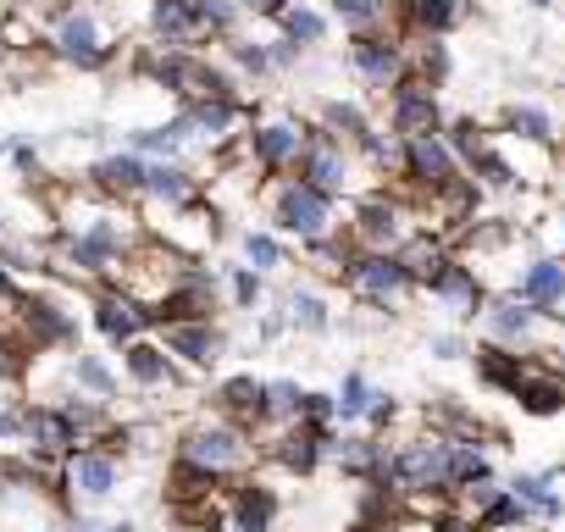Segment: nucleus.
<instances>
[{
    "label": "nucleus",
    "mask_w": 565,
    "mask_h": 532,
    "mask_svg": "<svg viewBox=\"0 0 565 532\" xmlns=\"http://www.w3.org/2000/svg\"><path fill=\"white\" fill-rule=\"evenodd\" d=\"M178 460H194V466H205L211 477H244V471L260 460V449H255L249 427H238V422H227V416L216 411V416L189 422V427L178 433Z\"/></svg>",
    "instance_id": "1"
},
{
    "label": "nucleus",
    "mask_w": 565,
    "mask_h": 532,
    "mask_svg": "<svg viewBox=\"0 0 565 532\" xmlns=\"http://www.w3.org/2000/svg\"><path fill=\"white\" fill-rule=\"evenodd\" d=\"M266 211H271V227L277 233H295L300 244L339 233V222H333L339 216V200L328 189H317L311 178H277L266 189Z\"/></svg>",
    "instance_id": "2"
},
{
    "label": "nucleus",
    "mask_w": 565,
    "mask_h": 532,
    "mask_svg": "<svg viewBox=\"0 0 565 532\" xmlns=\"http://www.w3.org/2000/svg\"><path fill=\"white\" fill-rule=\"evenodd\" d=\"M45 45H51V56H56V62L84 67V73H95V67H106V62L117 56V40H111L106 18H100L95 7H73V0L51 18Z\"/></svg>",
    "instance_id": "3"
},
{
    "label": "nucleus",
    "mask_w": 565,
    "mask_h": 532,
    "mask_svg": "<svg viewBox=\"0 0 565 532\" xmlns=\"http://www.w3.org/2000/svg\"><path fill=\"white\" fill-rule=\"evenodd\" d=\"M394 172L405 178V189H411V194H427V200H438L444 189H455V183L466 178V167L455 161V150H449V139H444V134L399 139V167H394Z\"/></svg>",
    "instance_id": "4"
},
{
    "label": "nucleus",
    "mask_w": 565,
    "mask_h": 532,
    "mask_svg": "<svg viewBox=\"0 0 565 532\" xmlns=\"http://www.w3.org/2000/svg\"><path fill=\"white\" fill-rule=\"evenodd\" d=\"M328 449H333V422H306V416H295V422H282L277 427V438L260 449L271 466H282L289 477H311L322 460H328Z\"/></svg>",
    "instance_id": "5"
},
{
    "label": "nucleus",
    "mask_w": 565,
    "mask_h": 532,
    "mask_svg": "<svg viewBox=\"0 0 565 532\" xmlns=\"http://www.w3.org/2000/svg\"><path fill=\"white\" fill-rule=\"evenodd\" d=\"M344 284H350V295H361L372 306H394L405 289H416L411 273H405V260L394 249H361V244H355V255L344 266Z\"/></svg>",
    "instance_id": "6"
},
{
    "label": "nucleus",
    "mask_w": 565,
    "mask_h": 532,
    "mask_svg": "<svg viewBox=\"0 0 565 532\" xmlns=\"http://www.w3.org/2000/svg\"><path fill=\"white\" fill-rule=\"evenodd\" d=\"M411 233V216H405V189H372L355 200V222H350V238L361 249H394L399 238Z\"/></svg>",
    "instance_id": "7"
},
{
    "label": "nucleus",
    "mask_w": 565,
    "mask_h": 532,
    "mask_svg": "<svg viewBox=\"0 0 565 532\" xmlns=\"http://www.w3.org/2000/svg\"><path fill=\"white\" fill-rule=\"evenodd\" d=\"M122 482V455H111L106 444H78L62 455V493L73 499H111Z\"/></svg>",
    "instance_id": "8"
},
{
    "label": "nucleus",
    "mask_w": 565,
    "mask_h": 532,
    "mask_svg": "<svg viewBox=\"0 0 565 532\" xmlns=\"http://www.w3.org/2000/svg\"><path fill=\"white\" fill-rule=\"evenodd\" d=\"M388 134L394 139H422V134H444V106L433 95V84L422 78H399L388 84Z\"/></svg>",
    "instance_id": "9"
},
{
    "label": "nucleus",
    "mask_w": 565,
    "mask_h": 532,
    "mask_svg": "<svg viewBox=\"0 0 565 532\" xmlns=\"http://www.w3.org/2000/svg\"><path fill=\"white\" fill-rule=\"evenodd\" d=\"M306 123H295V117H266V123H255L249 134H244V156L260 167V172H289L295 161H300V150H306Z\"/></svg>",
    "instance_id": "10"
},
{
    "label": "nucleus",
    "mask_w": 565,
    "mask_h": 532,
    "mask_svg": "<svg viewBox=\"0 0 565 532\" xmlns=\"http://www.w3.org/2000/svg\"><path fill=\"white\" fill-rule=\"evenodd\" d=\"M78 339V317L51 300V295H23L18 306V344L23 350H56V344H73Z\"/></svg>",
    "instance_id": "11"
},
{
    "label": "nucleus",
    "mask_w": 565,
    "mask_h": 532,
    "mask_svg": "<svg viewBox=\"0 0 565 532\" xmlns=\"http://www.w3.org/2000/svg\"><path fill=\"white\" fill-rule=\"evenodd\" d=\"M89 322H95V333H100V339L128 344V339H139V333L150 328V311H145L122 284H100V289H95V300H89Z\"/></svg>",
    "instance_id": "12"
},
{
    "label": "nucleus",
    "mask_w": 565,
    "mask_h": 532,
    "mask_svg": "<svg viewBox=\"0 0 565 532\" xmlns=\"http://www.w3.org/2000/svg\"><path fill=\"white\" fill-rule=\"evenodd\" d=\"M350 67L366 78V84H399L405 78V40L399 34H383V29H361L350 40Z\"/></svg>",
    "instance_id": "13"
},
{
    "label": "nucleus",
    "mask_w": 565,
    "mask_h": 532,
    "mask_svg": "<svg viewBox=\"0 0 565 532\" xmlns=\"http://www.w3.org/2000/svg\"><path fill=\"white\" fill-rule=\"evenodd\" d=\"M300 178H311L317 189H328L333 200L339 194H350V150L339 145V134H328V128H311L306 134V150H300Z\"/></svg>",
    "instance_id": "14"
},
{
    "label": "nucleus",
    "mask_w": 565,
    "mask_h": 532,
    "mask_svg": "<svg viewBox=\"0 0 565 532\" xmlns=\"http://www.w3.org/2000/svg\"><path fill=\"white\" fill-rule=\"evenodd\" d=\"M161 344L189 372H205V366H216V355H222L227 339H222V328L211 317H183V322H161Z\"/></svg>",
    "instance_id": "15"
},
{
    "label": "nucleus",
    "mask_w": 565,
    "mask_h": 532,
    "mask_svg": "<svg viewBox=\"0 0 565 532\" xmlns=\"http://www.w3.org/2000/svg\"><path fill=\"white\" fill-rule=\"evenodd\" d=\"M222 521L227 526H244V532H260V526H271L277 521V493L266 488V482H255V477H244V482H222Z\"/></svg>",
    "instance_id": "16"
},
{
    "label": "nucleus",
    "mask_w": 565,
    "mask_h": 532,
    "mask_svg": "<svg viewBox=\"0 0 565 532\" xmlns=\"http://www.w3.org/2000/svg\"><path fill=\"white\" fill-rule=\"evenodd\" d=\"M444 306H449V317H482V278H477V266L466 260V255H449L438 273H433V284H427Z\"/></svg>",
    "instance_id": "17"
},
{
    "label": "nucleus",
    "mask_w": 565,
    "mask_h": 532,
    "mask_svg": "<svg viewBox=\"0 0 565 532\" xmlns=\"http://www.w3.org/2000/svg\"><path fill=\"white\" fill-rule=\"evenodd\" d=\"M150 40L156 45H178V51H194L205 45V23H200V7L194 0H150Z\"/></svg>",
    "instance_id": "18"
},
{
    "label": "nucleus",
    "mask_w": 565,
    "mask_h": 532,
    "mask_svg": "<svg viewBox=\"0 0 565 532\" xmlns=\"http://www.w3.org/2000/svg\"><path fill=\"white\" fill-rule=\"evenodd\" d=\"M145 156L139 150H122V156H100L95 167H89V189L100 194V200H139L145 194Z\"/></svg>",
    "instance_id": "19"
},
{
    "label": "nucleus",
    "mask_w": 565,
    "mask_h": 532,
    "mask_svg": "<svg viewBox=\"0 0 565 532\" xmlns=\"http://www.w3.org/2000/svg\"><path fill=\"white\" fill-rule=\"evenodd\" d=\"M122 372H128V383H139V389H150V394H161V389L178 383V361H172L167 344H156V339H128V344H122Z\"/></svg>",
    "instance_id": "20"
},
{
    "label": "nucleus",
    "mask_w": 565,
    "mask_h": 532,
    "mask_svg": "<svg viewBox=\"0 0 565 532\" xmlns=\"http://www.w3.org/2000/svg\"><path fill=\"white\" fill-rule=\"evenodd\" d=\"M510 394L521 400L526 416H559L565 411V372H543V361H526Z\"/></svg>",
    "instance_id": "21"
},
{
    "label": "nucleus",
    "mask_w": 565,
    "mask_h": 532,
    "mask_svg": "<svg viewBox=\"0 0 565 532\" xmlns=\"http://www.w3.org/2000/svg\"><path fill=\"white\" fill-rule=\"evenodd\" d=\"M216 411L238 427H266V383L260 377H227L216 383Z\"/></svg>",
    "instance_id": "22"
},
{
    "label": "nucleus",
    "mask_w": 565,
    "mask_h": 532,
    "mask_svg": "<svg viewBox=\"0 0 565 532\" xmlns=\"http://www.w3.org/2000/svg\"><path fill=\"white\" fill-rule=\"evenodd\" d=\"M521 300L537 306V311H559V306H565V260L532 255L526 273H521Z\"/></svg>",
    "instance_id": "23"
},
{
    "label": "nucleus",
    "mask_w": 565,
    "mask_h": 532,
    "mask_svg": "<svg viewBox=\"0 0 565 532\" xmlns=\"http://www.w3.org/2000/svg\"><path fill=\"white\" fill-rule=\"evenodd\" d=\"M145 200H156V205H189V200H200V178L183 167V161H150L145 167Z\"/></svg>",
    "instance_id": "24"
},
{
    "label": "nucleus",
    "mask_w": 565,
    "mask_h": 532,
    "mask_svg": "<svg viewBox=\"0 0 565 532\" xmlns=\"http://www.w3.org/2000/svg\"><path fill=\"white\" fill-rule=\"evenodd\" d=\"M471 12V0H405V23L411 34H449Z\"/></svg>",
    "instance_id": "25"
},
{
    "label": "nucleus",
    "mask_w": 565,
    "mask_h": 532,
    "mask_svg": "<svg viewBox=\"0 0 565 532\" xmlns=\"http://www.w3.org/2000/svg\"><path fill=\"white\" fill-rule=\"evenodd\" d=\"M537 306H526V300H499L493 311H488V339H499V344H521V339H532V328H537Z\"/></svg>",
    "instance_id": "26"
},
{
    "label": "nucleus",
    "mask_w": 565,
    "mask_h": 532,
    "mask_svg": "<svg viewBox=\"0 0 565 532\" xmlns=\"http://www.w3.org/2000/svg\"><path fill=\"white\" fill-rule=\"evenodd\" d=\"M477 355V372H482V383L488 389H515V377H521V366H526V355H515L510 344H499V339H488L482 350H471Z\"/></svg>",
    "instance_id": "27"
},
{
    "label": "nucleus",
    "mask_w": 565,
    "mask_h": 532,
    "mask_svg": "<svg viewBox=\"0 0 565 532\" xmlns=\"http://www.w3.org/2000/svg\"><path fill=\"white\" fill-rule=\"evenodd\" d=\"M277 29H282V40H295L300 51H311V45L328 40V18L317 7H306V0H289V7H282L277 12Z\"/></svg>",
    "instance_id": "28"
},
{
    "label": "nucleus",
    "mask_w": 565,
    "mask_h": 532,
    "mask_svg": "<svg viewBox=\"0 0 565 532\" xmlns=\"http://www.w3.org/2000/svg\"><path fill=\"white\" fill-rule=\"evenodd\" d=\"M499 128H504L510 139H521V145H548V139H554V123H548V111H537V106H504V111H499Z\"/></svg>",
    "instance_id": "29"
},
{
    "label": "nucleus",
    "mask_w": 565,
    "mask_h": 532,
    "mask_svg": "<svg viewBox=\"0 0 565 532\" xmlns=\"http://www.w3.org/2000/svg\"><path fill=\"white\" fill-rule=\"evenodd\" d=\"M510 493H515L532 515H559V510H565L559 493H554V471H543V477H537V471H521V477L510 482Z\"/></svg>",
    "instance_id": "30"
},
{
    "label": "nucleus",
    "mask_w": 565,
    "mask_h": 532,
    "mask_svg": "<svg viewBox=\"0 0 565 532\" xmlns=\"http://www.w3.org/2000/svg\"><path fill=\"white\" fill-rule=\"evenodd\" d=\"M29 422H34V400H7L0 405V449L29 455Z\"/></svg>",
    "instance_id": "31"
},
{
    "label": "nucleus",
    "mask_w": 565,
    "mask_h": 532,
    "mask_svg": "<svg viewBox=\"0 0 565 532\" xmlns=\"http://www.w3.org/2000/svg\"><path fill=\"white\" fill-rule=\"evenodd\" d=\"M73 383L84 389V394H95V400H117V377H111V366L100 361V355H73Z\"/></svg>",
    "instance_id": "32"
},
{
    "label": "nucleus",
    "mask_w": 565,
    "mask_h": 532,
    "mask_svg": "<svg viewBox=\"0 0 565 532\" xmlns=\"http://www.w3.org/2000/svg\"><path fill=\"white\" fill-rule=\"evenodd\" d=\"M328 300L322 295H311V289H295L289 295V328H300V333H328Z\"/></svg>",
    "instance_id": "33"
},
{
    "label": "nucleus",
    "mask_w": 565,
    "mask_h": 532,
    "mask_svg": "<svg viewBox=\"0 0 565 532\" xmlns=\"http://www.w3.org/2000/svg\"><path fill=\"white\" fill-rule=\"evenodd\" d=\"M322 128H328V134H344V139L355 145V139L372 128V117H366L361 106H350V100H322Z\"/></svg>",
    "instance_id": "34"
},
{
    "label": "nucleus",
    "mask_w": 565,
    "mask_h": 532,
    "mask_svg": "<svg viewBox=\"0 0 565 532\" xmlns=\"http://www.w3.org/2000/svg\"><path fill=\"white\" fill-rule=\"evenodd\" d=\"M300 400H306V389H300L295 377L266 383V422H295V416H300Z\"/></svg>",
    "instance_id": "35"
},
{
    "label": "nucleus",
    "mask_w": 565,
    "mask_h": 532,
    "mask_svg": "<svg viewBox=\"0 0 565 532\" xmlns=\"http://www.w3.org/2000/svg\"><path fill=\"white\" fill-rule=\"evenodd\" d=\"M227 62H233L238 73H249V78H266V73H271V51H266L260 40H238V34H227Z\"/></svg>",
    "instance_id": "36"
},
{
    "label": "nucleus",
    "mask_w": 565,
    "mask_h": 532,
    "mask_svg": "<svg viewBox=\"0 0 565 532\" xmlns=\"http://www.w3.org/2000/svg\"><path fill=\"white\" fill-rule=\"evenodd\" d=\"M333 400H339V416H344V422H361V416L372 411L377 389L366 383V372H350V377H344V389H339Z\"/></svg>",
    "instance_id": "37"
},
{
    "label": "nucleus",
    "mask_w": 565,
    "mask_h": 532,
    "mask_svg": "<svg viewBox=\"0 0 565 532\" xmlns=\"http://www.w3.org/2000/svg\"><path fill=\"white\" fill-rule=\"evenodd\" d=\"M333 18L361 34V29H377L388 18V0H333Z\"/></svg>",
    "instance_id": "38"
},
{
    "label": "nucleus",
    "mask_w": 565,
    "mask_h": 532,
    "mask_svg": "<svg viewBox=\"0 0 565 532\" xmlns=\"http://www.w3.org/2000/svg\"><path fill=\"white\" fill-rule=\"evenodd\" d=\"M194 7H200V23H205V34H211V40H227V34H233V23L244 18L238 0H194Z\"/></svg>",
    "instance_id": "39"
},
{
    "label": "nucleus",
    "mask_w": 565,
    "mask_h": 532,
    "mask_svg": "<svg viewBox=\"0 0 565 532\" xmlns=\"http://www.w3.org/2000/svg\"><path fill=\"white\" fill-rule=\"evenodd\" d=\"M244 260L255 266V273H277V266H289V255H282V244L271 233H244Z\"/></svg>",
    "instance_id": "40"
},
{
    "label": "nucleus",
    "mask_w": 565,
    "mask_h": 532,
    "mask_svg": "<svg viewBox=\"0 0 565 532\" xmlns=\"http://www.w3.org/2000/svg\"><path fill=\"white\" fill-rule=\"evenodd\" d=\"M477 521H482V526H515V521H532V510H526V504L504 488L499 499H488V504L477 510Z\"/></svg>",
    "instance_id": "41"
},
{
    "label": "nucleus",
    "mask_w": 565,
    "mask_h": 532,
    "mask_svg": "<svg viewBox=\"0 0 565 532\" xmlns=\"http://www.w3.org/2000/svg\"><path fill=\"white\" fill-rule=\"evenodd\" d=\"M449 150H455V161H460V167H471V161L488 150V139H482V128H477L471 117H460V123L449 128Z\"/></svg>",
    "instance_id": "42"
},
{
    "label": "nucleus",
    "mask_w": 565,
    "mask_h": 532,
    "mask_svg": "<svg viewBox=\"0 0 565 532\" xmlns=\"http://www.w3.org/2000/svg\"><path fill=\"white\" fill-rule=\"evenodd\" d=\"M227 289H233V306L238 311H255L260 306V273H255V266H233V278H227Z\"/></svg>",
    "instance_id": "43"
},
{
    "label": "nucleus",
    "mask_w": 565,
    "mask_h": 532,
    "mask_svg": "<svg viewBox=\"0 0 565 532\" xmlns=\"http://www.w3.org/2000/svg\"><path fill=\"white\" fill-rule=\"evenodd\" d=\"M23 377V344L0 333V383H18Z\"/></svg>",
    "instance_id": "44"
},
{
    "label": "nucleus",
    "mask_w": 565,
    "mask_h": 532,
    "mask_svg": "<svg viewBox=\"0 0 565 532\" xmlns=\"http://www.w3.org/2000/svg\"><path fill=\"white\" fill-rule=\"evenodd\" d=\"M300 416H306V422H333V416H339V400H333V394H306V400H300Z\"/></svg>",
    "instance_id": "45"
},
{
    "label": "nucleus",
    "mask_w": 565,
    "mask_h": 532,
    "mask_svg": "<svg viewBox=\"0 0 565 532\" xmlns=\"http://www.w3.org/2000/svg\"><path fill=\"white\" fill-rule=\"evenodd\" d=\"M433 355H438V361H460V355H471V350H466V339H455V333H438V339H433Z\"/></svg>",
    "instance_id": "46"
},
{
    "label": "nucleus",
    "mask_w": 565,
    "mask_h": 532,
    "mask_svg": "<svg viewBox=\"0 0 565 532\" xmlns=\"http://www.w3.org/2000/svg\"><path fill=\"white\" fill-rule=\"evenodd\" d=\"M238 7H244L249 18H277L282 7H289V0H238Z\"/></svg>",
    "instance_id": "47"
},
{
    "label": "nucleus",
    "mask_w": 565,
    "mask_h": 532,
    "mask_svg": "<svg viewBox=\"0 0 565 532\" xmlns=\"http://www.w3.org/2000/svg\"><path fill=\"white\" fill-rule=\"evenodd\" d=\"M7 56H12V45H7V34H0V67H7Z\"/></svg>",
    "instance_id": "48"
},
{
    "label": "nucleus",
    "mask_w": 565,
    "mask_h": 532,
    "mask_svg": "<svg viewBox=\"0 0 565 532\" xmlns=\"http://www.w3.org/2000/svg\"><path fill=\"white\" fill-rule=\"evenodd\" d=\"M532 7H537V12H548V0H532Z\"/></svg>",
    "instance_id": "49"
}]
</instances>
